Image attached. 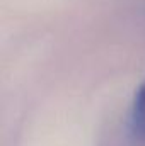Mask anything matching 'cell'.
Masks as SVG:
<instances>
[{
	"instance_id": "6da1fadb",
	"label": "cell",
	"mask_w": 145,
	"mask_h": 146,
	"mask_svg": "<svg viewBox=\"0 0 145 146\" xmlns=\"http://www.w3.org/2000/svg\"><path fill=\"white\" fill-rule=\"evenodd\" d=\"M130 129L137 141L145 143V80L138 85L133 97L130 112Z\"/></svg>"
}]
</instances>
